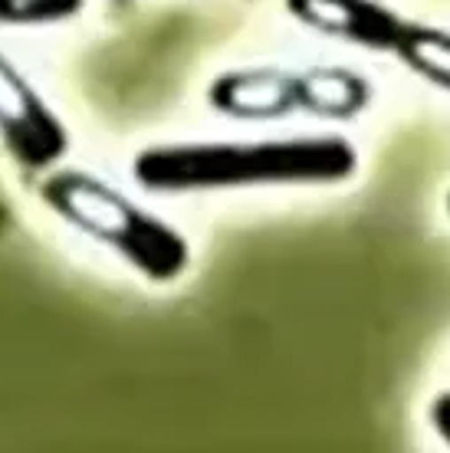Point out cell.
<instances>
[{
    "label": "cell",
    "instance_id": "cell-1",
    "mask_svg": "<svg viewBox=\"0 0 450 453\" xmlns=\"http://www.w3.org/2000/svg\"><path fill=\"white\" fill-rule=\"evenodd\" d=\"M359 171V148L342 135L267 142H175L132 161V178L151 194L234 191L280 184H336Z\"/></svg>",
    "mask_w": 450,
    "mask_h": 453
},
{
    "label": "cell",
    "instance_id": "cell-2",
    "mask_svg": "<svg viewBox=\"0 0 450 453\" xmlns=\"http://www.w3.org/2000/svg\"><path fill=\"white\" fill-rule=\"evenodd\" d=\"M43 204L79 234L115 250L151 283H171L191 266V247L178 226L138 207L128 194L82 168L53 171L40 184Z\"/></svg>",
    "mask_w": 450,
    "mask_h": 453
},
{
    "label": "cell",
    "instance_id": "cell-3",
    "mask_svg": "<svg viewBox=\"0 0 450 453\" xmlns=\"http://www.w3.org/2000/svg\"><path fill=\"white\" fill-rule=\"evenodd\" d=\"M375 99L372 82L345 66H253L221 73L207 86L211 109L240 122L313 115L349 122Z\"/></svg>",
    "mask_w": 450,
    "mask_h": 453
},
{
    "label": "cell",
    "instance_id": "cell-4",
    "mask_svg": "<svg viewBox=\"0 0 450 453\" xmlns=\"http://www.w3.org/2000/svg\"><path fill=\"white\" fill-rule=\"evenodd\" d=\"M0 142L27 171H50L73 145L63 119L7 53H0Z\"/></svg>",
    "mask_w": 450,
    "mask_h": 453
},
{
    "label": "cell",
    "instance_id": "cell-5",
    "mask_svg": "<svg viewBox=\"0 0 450 453\" xmlns=\"http://www.w3.org/2000/svg\"><path fill=\"white\" fill-rule=\"evenodd\" d=\"M286 11L315 34L372 53H394L405 30V17L382 0H286Z\"/></svg>",
    "mask_w": 450,
    "mask_h": 453
},
{
    "label": "cell",
    "instance_id": "cell-6",
    "mask_svg": "<svg viewBox=\"0 0 450 453\" xmlns=\"http://www.w3.org/2000/svg\"><path fill=\"white\" fill-rule=\"evenodd\" d=\"M392 57H398L415 76L450 92V30L431 23L405 20Z\"/></svg>",
    "mask_w": 450,
    "mask_h": 453
},
{
    "label": "cell",
    "instance_id": "cell-7",
    "mask_svg": "<svg viewBox=\"0 0 450 453\" xmlns=\"http://www.w3.org/2000/svg\"><path fill=\"white\" fill-rule=\"evenodd\" d=\"M86 11V0H0V27H53Z\"/></svg>",
    "mask_w": 450,
    "mask_h": 453
},
{
    "label": "cell",
    "instance_id": "cell-8",
    "mask_svg": "<svg viewBox=\"0 0 450 453\" xmlns=\"http://www.w3.org/2000/svg\"><path fill=\"white\" fill-rule=\"evenodd\" d=\"M431 424H434V431L440 434V441L450 447V391H440V395L431 401Z\"/></svg>",
    "mask_w": 450,
    "mask_h": 453
},
{
    "label": "cell",
    "instance_id": "cell-9",
    "mask_svg": "<svg viewBox=\"0 0 450 453\" xmlns=\"http://www.w3.org/2000/svg\"><path fill=\"white\" fill-rule=\"evenodd\" d=\"M447 214H450V194H447Z\"/></svg>",
    "mask_w": 450,
    "mask_h": 453
}]
</instances>
